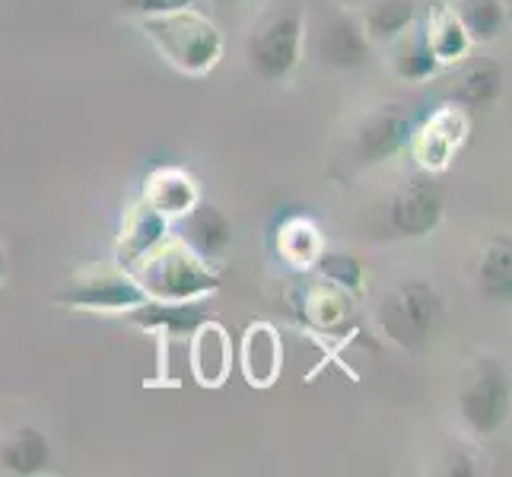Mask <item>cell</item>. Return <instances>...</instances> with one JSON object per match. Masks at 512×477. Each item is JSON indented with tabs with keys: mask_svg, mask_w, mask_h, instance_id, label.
Segmentation results:
<instances>
[{
	"mask_svg": "<svg viewBox=\"0 0 512 477\" xmlns=\"http://www.w3.org/2000/svg\"><path fill=\"white\" fill-rule=\"evenodd\" d=\"M319 51H322V61L328 67L350 70V67H360L369 58V39H366V32L357 20L338 16V20H331L325 26Z\"/></svg>",
	"mask_w": 512,
	"mask_h": 477,
	"instance_id": "cell-9",
	"label": "cell"
},
{
	"mask_svg": "<svg viewBox=\"0 0 512 477\" xmlns=\"http://www.w3.org/2000/svg\"><path fill=\"white\" fill-rule=\"evenodd\" d=\"M147 32L156 39L163 55L179 64L191 74H204V70L220 55V35L207 20H198L188 10L160 13L147 20Z\"/></svg>",
	"mask_w": 512,
	"mask_h": 477,
	"instance_id": "cell-1",
	"label": "cell"
},
{
	"mask_svg": "<svg viewBox=\"0 0 512 477\" xmlns=\"http://www.w3.org/2000/svg\"><path fill=\"white\" fill-rule=\"evenodd\" d=\"M150 287L160 290L169 299H188L194 293L214 290L217 277L207 274V268L194 255H188V252H169V255L153 261Z\"/></svg>",
	"mask_w": 512,
	"mask_h": 477,
	"instance_id": "cell-5",
	"label": "cell"
},
{
	"mask_svg": "<svg viewBox=\"0 0 512 477\" xmlns=\"http://www.w3.org/2000/svg\"><path fill=\"white\" fill-rule=\"evenodd\" d=\"M458 23L471 42H493L503 32L506 13L500 0H458Z\"/></svg>",
	"mask_w": 512,
	"mask_h": 477,
	"instance_id": "cell-14",
	"label": "cell"
},
{
	"mask_svg": "<svg viewBox=\"0 0 512 477\" xmlns=\"http://www.w3.org/2000/svg\"><path fill=\"white\" fill-rule=\"evenodd\" d=\"M411 137V121L408 115L401 112H376L373 118L366 121L360 131V153L369 159V163H382L392 153H398Z\"/></svg>",
	"mask_w": 512,
	"mask_h": 477,
	"instance_id": "cell-10",
	"label": "cell"
},
{
	"mask_svg": "<svg viewBox=\"0 0 512 477\" xmlns=\"http://www.w3.org/2000/svg\"><path fill=\"white\" fill-rule=\"evenodd\" d=\"M468 134V118L458 112V109H449V112H439L427 121V128L417 137V156L423 159V166H446L452 153H458L462 147V140Z\"/></svg>",
	"mask_w": 512,
	"mask_h": 477,
	"instance_id": "cell-7",
	"label": "cell"
},
{
	"mask_svg": "<svg viewBox=\"0 0 512 477\" xmlns=\"http://www.w3.org/2000/svg\"><path fill=\"white\" fill-rule=\"evenodd\" d=\"M147 315H140V322H160L166 328H179V331H191L194 325L204 322V309L198 306H172V309H144Z\"/></svg>",
	"mask_w": 512,
	"mask_h": 477,
	"instance_id": "cell-22",
	"label": "cell"
},
{
	"mask_svg": "<svg viewBox=\"0 0 512 477\" xmlns=\"http://www.w3.org/2000/svg\"><path fill=\"white\" fill-rule=\"evenodd\" d=\"M70 306L99 309V312H118V309H137L147 303V293L125 277H102L93 284H83L61 296Z\"/></svg>",
	"mask_w": 512,
	"mask_h": 477,
	"instance_id": "cell-8",
	"label": "cell"
},
{
	"mask_svg": "<svg viewBox=\"0 0 512 477\" xmlns=\"http://www.w3.org/2000/svg\"><path fill=\"white\" fill-rule=\"evenodd\" d=\"M478 284L493 299L509 296V287H512V249H509V242H493L484 252L481 268H478Z\"/></svg>",
	"mask_w": 512,
	"mask_h": 477,
	"instance_id": "cell-17",
	"label": "cell"
},
{
	"mask_svg": "<svg viewBox=\"0 0 512 477\" xmlns=\"http://www.w3.org/2000/svg\"><path fill=\"white\" fill-rule=\"evenodd\" d=\"M299 39H303V20L299 13L284 10L268 16L252 35L249 58L264 80L287 77L299 61Z\"/></svg>",
	"mask_w": 512,
	"mask_h": 477,
	"instance_id": "cell-3",
	"label": "cell"
},
{
	"mask_svg": "<svg viewBox=\"0 0 512 477\" xmlns=\"http://www.w3.org/2000/svg\"><path fill=\"white\" fill-rule=\"evenodd\" d=\"M443 217V194L433 179L404 182L388 204V220L401 236H427Z\"/></svg>",
	"mask_w": 512,
	"mask_h": 477,
	"instance_id": "cell-4",
	"label": "cell"
},
{
	"mask_svg": "<svg viewBox=\"0 0 512 477\" xmlns=\"http://www.w3.org/2000/svg\"><path fill=\"white\" fill-rule=\"evenodd\" d=\"M436 67H439V61L433 58L427 35H417V39L404 45L398 55V74L404 80H427L430 74H436Z\"/></svg>",
	"mask_w": 512,
	"mask_h": 477,
	"instance_id": "cell-20",
	"label": "cell"
},
{
	"mask_svg": "<svg viewBox=\"0 0 512 477\" xmlns=\"http://www.w3.org/2000/svg\"><path fill=\"white\" fill-rule=\"evenodd\" d=\"M198 204V194L191 188V179H185L182 172H160L153 175V188H150V207L160 210V214H185Z\"/></svg>",
	"mask_w": 512,
	"mask_h": 477,
	"instance_id": "cell-16",
	"label": "cell"
},
{
	"mask_svg": "<svg viewBox=\"0 0 512 477\" xmlns=\"http://www.w3.org/2000/svg\"><path fill=\"white\" fill-rule=\"evenodd\" d=\"M322 274L331 280L334 287H344V290H353L360 284V264H357V258H350V255H325L322 258Z\"/></svg>",
	"mask_w": 512,
	"mask_h": 477,
	"instance_id": "cell-23",
	"label": "cell"
},
{
	"mask_svg": "<svg viewBox=\"0 0 512 477\" xmlns=\"http://www.w3.org/2000/svg\"><path fill=\"white\" fill-rule=\"evenodd\" d=\"M7 274V252H4V245H0V280H4Z\"/></svg>",
	"mask_w": 512,
	"mask_h": 477,
	"instance_id": "cell-26",
	"label": "cell"
},
{
	"mask_svg": "<svg viewBox=\"0 0 512 477\" xmlns=\"http://www.w3.org/2000/svg\"><path fill=\"white\" fill-rule=\"evenodd\" d=\"M417 4L414 0H373L363 13V32L366 39H379V42H392L398 35L414 23Z\"/></svg>",
	"mask_w": 512,
	"mask_h": 477,
	"instance_id": "cell-12",
	"label": "cell"
},
{
	"mask_svg": "<svg viewBox=\"0 0 512 477\" xmlns=\"http://www.w3.org/2000/svg\"><path fill=\"white\" fill-rule=\"evenodd\" d=\"M51 449L39 430H20L0 446V465L13 474H35L48 465Z\"/></svg>",
	"mask_w": 512,
	"mask_h": 477,
	"instance_id": "cell-13",
	"label": "cell"
},
{
	"mask_svg": "<svg viewBox=\"0 0 512 477\" xmlns=\"http://www.w3.org/2000/svg\"><path fill=\"white\" fill-rule=\"evenodd\" d=\"M137 10H144L150 16H160V13H175V10H188L194 0H131Z\"/></svg>",
	"mask_w": 512,
	"mask_h": 477,
	"instance_id": "cell-24",
	"label": "cell"
},
{
	"mask_svg": "<svg viewBox=\"0 0 512 477\" xmlns=\"http://www.w3.org/2000/svg\"><path fill=\"white\" fill-rule=\"evenodd\" d=\"M245 369H249V379L258 385H268L280 366V347L274 344L268 328H255L249 331V344H245Z\"/></svg>",
	"mask_w": 512,
	"mask_h": 477,
	"instance_id": "cell-18",
	"label": "cell"
},
{
	"mask_svg": "<svg viewBox=\"0 0 512 477\" xmlns=\"http://www.w3.org/2000/svg\"><path fill=\"white\" fill-rule=\"evenodd\" d=\"M185 236L198 255H217L233 239V226L214 204H194L185 223Z\"/></svg>",
	"mask_w": 512,
	"mask_h": 477,
	"instance_id": "cell-11",
	"label": "cell"
},
{
	"mask_svg": "<svg viewBox=\"0 0 512 477\" xmlns=\"http://www.w3.org/2000/svg\"><path fill=\"white\" fill-rule=\"evenodd\" d=\"M506 404H509V392L506 382L500 376V369H484L478 373L465 392H462V414L478 433H493L506 417Z\"/></svg>",
	"mask_w": 512,
	"mask_h": 477,
	"instance_id": "cell-6",
	"label": "cell"
},
{
	"mask_svg": "<svg viewBox=\"0 0 512 477\" xmlns=\"http://www.w3.org/2000/svg\"><path fill=\"white\" fill-rule=\"evenodd\" d=\"M427 45L436 61H455L468 51L471 39L455 20V13H439V20L427 29Z\"/></svg>",
	"mask_w": 512,
	"mask_h": 477,
	"instance_id": "cell-19",
	"label": "cell"
},
{
	"mask_svg": "<svg viewBox=\"0 0 512 477\" xmlns=\"http://www.w3.org/2000/svg\"><path fill=\"white\" fill-rule=\"evenodd\" d=\"M500 90H503V70L493 61H474V64H468L462 80H458L455 99L481 109V105H490L497 99Z\"/></svg>",
	"mask_w": 512,
	"mask_h": 477,
	"instance_id": "cell-15",
	"label": "cell"
},
{
	"mask_svg": "<svg viewBox=\"0 0 512 477\" xmlns=\"http://www.w3.org/2000/svg\"><path fill=\"white\" fill-rule=\"evenodd\" d=\"M439 315V296L423 280L401 284L382 306V328L401 347H417L427 341V334Z\"/></svg>",
	"mask_w": 512,
	"mask_h": 477,
	"instance_id": "cell-2",
	"label": "cell"
},
{
	"mask_svg": "<svg viewBox=\"0 0 512 477\" xmlns=\"http://www.w3.org/2000/svg\"><path fill=\"white\" fill-rule=\"evenodd\" d=\"M163 229H166V220H163V214L160 210H144L134 223H131V229H128V236H125V242H128V255H144V252H150L156 242H160V236H163Z\"/></svg>",
	"mask_w": 512,
	"mask_h": 477,
	"instance_id": "cell-21",
	"label": "cell"
},
{
	"mask_svg": "<svg viewBox=\"0 0 512 477\" xmlns=\"http://www.w3.org/2000/svg\"><path fill=\"white\" fill-rule=\"evenodd\" d=\"M198 357H207V360H214V363H210V366H217V373L223 376L226 350H223V344H220V341H217V347H214V350H210V338H207V331L201 334V350H198ZM204 369H207V363H201V366H198V376L204 373Z\"/></svg>",
	"mask_w": 512,
	"mask_h": 477,
	"instance_id": "cell-25",
	"label": "cell"
}]
</instances>
